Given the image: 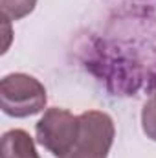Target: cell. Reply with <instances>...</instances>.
<instances>
[{"label": "cell", "mask_w": 156, "mask_h": 158, "mask_svg": "<svg viewBox=\"0 0 156 158\" xmlns=\"http://www.w3.org/2000/svg\"><path fill=\"white\" fill-rule=\"evenodd\" d=\"M0 105L7 116L28 118L46 105V88L39 79L26 74H9L0 83Z\"/></svg>", "instance_id": "1"}, {"label": "cell", "mask_w": 156, "mask_h": 158, "mask_svg": "<svg viewBox=\"0 0 156 158\" xmlns=\"http://www.w3.org/2000/svg\"><path fill=\"white\" fill-rule=\"evenodd\" d=\"M114 121L107 112L88 110L79 116V134L64 158H107L114 142Z\"/></svg>", "instance_id": "2"}, {"label": "cell", "mask_w": 156, "mask_h": 158, "mask_svg": "<svg viewBox=\"0 0 156 158\" xmlns=\"http://www.w3.org/2000/svg\"><path fill=\"white\" fill-rule=\"evenodd\" d=\"M37 142L55 158H64L79 134V116L64 109H48L35 127Z\"/></svg>", "instance_id": "3"}, {"label": "cell", "mask_w": 156, "mask_h": 158, "mask_svg": "<svg viewBox=\"0 0 156 158\" xmlns=\"http://www.w3.org/2000/svg\"><path fill=\"white\" fill-rule=\"evenodd\" d=\"M0 156L2 158H40L37 155V149H35V143H33L31 136L22 129L7 131L2 136Z\"/></svg>", "instance_id": "4"}, {"label": "cell", "mask_w": 156, "mask_h": 158, "mask_svg": "<svg viewBox=\"0 0 156 158\" xmlns=\"http://www.w3.org/2000/svg\"><path fill=\"white\" fill-rule=\"evenodd\" d=\"M37 0H0L2 17L7 20H20L35 9Z\"/></svg>", "instance_id": "5"}, {"label": "cell", "mask_w": 156, "mask_h": 158, "mask_svg": "<svg viewBox=\"0 0 156 158\" xmlns=\"http://www.w3.org/2000/svg\"><path fill=\"white\" fill-rule=\"evenodd\" d=\"M142 125H143V132L156 142V92L147 99V103L143 105L142 110Z\"/></svg>", "instance_id": "6"}]
</instances>
